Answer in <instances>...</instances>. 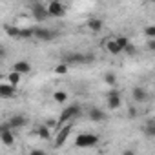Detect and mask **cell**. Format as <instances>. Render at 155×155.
I'll use <instances>...</instances> for the list:
<instances>
[{
  "mask_svg": "<svg viewBox=\"0 0 155 155\" xmlns=\"http://www.w3.org/2000/svg\"><path fill=\"white\" fill-rule=\"evenodd\" d=\"M79 113H81V106H79V104H69L68 108H64V110L60 111L58 120H57L58 128H60L62 124H66V122H71V119H73V117H77Z\"/></svg>",
  "mask_w": 155,
  "mask_h": 155,
  "instance_id": "6da1fadb",
  "label": "cell"
},
{
  "mask_svg": "<svg viewBox=\"0 0 155 155\" xmlns=\"http://www.w3.org/2000/svg\"><path fill=\"white\" fill-rule=\"evenodd\" d=\"M97 142H99V135H95V133H81L75 139V146L77 148H91Z\"/></svg>",
  "mask_w": 155,
  "mask_h": 155,
  "instance_id": "7a4b0ae2",
  "label": "cell"
},
{
  "mask_svg": "<svg viewBox=\"0 0 155 155\" xmlns=\"http://www.w3.org/2000/svg\"><path fill=\"white\" fill-rule=\"evenodd\" d=\"M91 60H93V55H84V53H77V51H69L64 55V62L68 66L69 64H86Z\"/></svg>",
  "mask_w": 155,
  "mask_h": 155,
  "instance_id": "3957f363",
  "label": "cell"
},
{
  "mask_svg": "<svg viewBox=\"0 0 155 155\" xmlns=\"http://www.w3.org/2000/svg\"><path fill=\"white\" fill-rule=\"evenodd\" d=\"M46 8H48V15H49V17L60 18V17L66 15V8H64V4L60 2V0H51Z\"/></svg>",
  "mask_w": 155,
  "mask_h": 155,
  "instance_id": "277c9868",
  "label": "cell"
},
{
  "mask_svg": "<svg viewBox=\"0 0 155 155\" xmlns=\"http://www.w3.org/2000/svg\"><path fill=\"white\" fill-rule=\"evenodd\" d=\"M71 130H73V126H71L69 122H66V124H62V126L58 128V133H57V137H55V148H60V146L68 140Z\"/></svg>",
  "mask_w": 155,
  "mask_h": 155,
  "instance_id": "5b68a950",
  "label": "cell"
},
{
  "mask_svg": "<svg viewBox=\"0 0 155 155\" xmlns=\"http://www.w3.org/2000/svg\"><path fill=\"white\" fill-rule=\"evenodd\" d=\"M31 15L37 22H44L49 15H48V8L42 6L40 2H33V8H31Z\"/></svg>",
  "mask_w": 155,
  "mask_h": 155,
  "instance_id": "8992f818",
  "label": "cell"
},
{
  "mask_svg": "<svg viewBox=\"0 0 155 155\" xmlns=\"http://www.w3.org/2000/svg\"><path fill=\"white\" fill-rule=\"evenodd\" d=\"M33 37L38 38V40H44V42H49L55 38V33L51 29H46V28H35L33 29Z\"/></svg>",
  "mask_w": 155,
  "mask_h": 155,
  "instance_id": "52a82bcc",
  "label": "cell"
},
{
  "mask_svg": "<svg viewBox=\"0 0 155 155\" xmlns=\"http://www.w3.org/2000/svg\"><path fill=\"white\" fill-rule=\"evenodd\" d=\"M120 104H122L120 93H119L117 90H111V91L108 93V108H110V110H117V108H120Z\"/></svg>",
  "mask_w": 155,
  "mask_h": 155,
  "instance_id": "ba28073f",
  "label": "cell"
},
{
  "mask_svg": "<svg viewBox=\"0 0 155 155\" xmlns=\"http://www.w3.org/2000/svg\"><path fill=\"white\" fill-rule=\"evenodd\" d=\"M13 97H15V86H11L9 82L0 84V99H13Z\"/></svg>",
  "mask_w": 155,
  "mask_h": 155,
  "instance_id": "9c48e42d",
  "label": "cell"
},
{
  "mask_svg": "<svg viewBox=\"0 0 155 155\" xmlns=\"http://www.w3.org/2000/svg\"><path fill=\"white\" fill-rule=\"evenodd\" d=\"M131 97H133L135 102H146L148 101V91L144 88H140V86H135L131 90Z\"/></svg>",
  "mask_w": 155,
  "mask_h": 155,
  "instance_id": "30bf717a",
  "label": "cell"
},
{
  "mask_svg": "<svg viewBox=\"0 0 155 155\" xmlns=\"http://www.w3.org/2000/svg\"><path fill=\"white\" fill-rule=\"evenodd\" d=\"M88 117H90V120H93V122H104V120L108 119L106 111H102V110H99V108L90 110V111H88Z\"/></svg>",
  "mask_w": 155,
  "mask_h": 155,
  "instance_id": "8fae6325",
  "label": "cell"
},
{
  "mask_svg": "<svg viewBox=\"0 0 155 155\" xmlns=\"http://www.w3.org/2000/svg\"><path fill=\"white\" fill-rule=\"evenodd\" d=\"M26 122H28V119H26L24 115H13V117L8 120V124H9L11 130H18V128H22V126H26Z\"/></svg>",
  "mask_w": 155,
  "mask_h": 155,
  "instance_id": "7c38bea8",
  "label": "cell"
},
{
  "mask_svg": "<svg viewBox=\"0 0 155 155\" xmlns=\"http://www.w3.org/2000/svg\"><path fill=\"white\" fill-rule=\"evenodd\" d=\"M13 71L20 73V75H28V73L31 71V64H29L28 60H18V62L13 64Z\"/></svg>",
  "mask_w": 155,
  "mask_h": 155,
  "instance_id": "4fadbf2b",
  "label": "cell"
},
{
  "mask_svg": "<svg viewBox=\"0 0 155 155\" xmlns=\"http://www.w3.org/2000/svg\"><path fill=\"white\" fill-rule=\"evenodd\" d=\"M86 26H88V29H90V31H93V33H99V31H102V28H104V22H102L101 18H90V20L86 22Z\"/></svg>",
  "mask_w": 155,
  "mask_h": 155,
  "instance_id": "5bb4252c",
  "label": "cell"
},
{
  "mask_svg": "<svg viewBox=\"0 0 155 155\" xmlns=\"http://www.w3.org/2000/svg\"><path fill=\"white\" fill-rule=\"evenodd\" d=\"M106 49H108V53H111V55H120V53H122V48L115 42V38H110V40L106 42Z\"/></svg>",
  "mask_w": 155,
  "mask_h": 155,
  "instance_id": "9a60e30c",
  "label": "cell"
},
{
  "mask_svg": "<svg viewBox=\"0 0 155 155\" xmlns=\"http://www.w3.org/2000/svg\"><path fill=\"white\" fill-rule=\"evenodd\" d=\"M37 135H38V139H42V140H49V139H51L49 126H48V124H40V126L37 128Z\"/></svg>",
  "mask_w": 155,
  "mask_h": 155,
  "instance_id": "2e32d148",
  "label": "cell"
},
{
  "mask_svg": "<svg viewBox=\"0 0 155 155\" xmlns=\"http://www.w3.org/2000/svg\"><path fill=\"white\" fill-rule=\"evenodd\" d=\"M0 140H2V144H6V146H11V144L15 142V135H13V131L8 130V131H4V133H0Z\"/></svg>",
  "mask_w": 155,
  "mask_h": 155,
  "instance_id": "e0dca14e",
  "label": "cell"
},
{
  "mask_svg": "<svg viewBox=\"0 0 155 155\" xmlns=\"http://www.w3.org/2000/svg\"><path fill=\"white\" fill-rule=\"evenodd\" d=\"M4 31H6V35H8L9 38H17V40H18V31H20V29H18L17 26L6 24V26H4Z\"/></svg>",
  "mask_w": 155,
  "mask_h": 155,
  "instance_id": "ac0fdd59",
  "label": "cell"
},
{
  "mask_svg": "<svg viewBox=\"0 0 155 155\" xmlns=\"http://www.w3.org/2000/svg\"><path fill=\"white\" fill-rule=\"evenodd\" d=\"M20 77H22L20 73H17V71H11V73L8 75V82H9L11 86H15V88H17V86L20 84Z\"/></svg>",
  "mask_w": 155,
  "mask_h": 155,
  "instance_id": "d6986e66",
  "label": "cell"
},
{
  "mask_svg": "<svg viewBox=\"0 0 155 155\" xmlns=\"http://www.w3.org/2000/svg\"><path fill=\"white\" fill-rule=\"evenodd\" d=\"M29 38H33V29L31 28H24V29L18 31V40H29Z\"/></svg>",
  "mask_w": 155,
  "mask_h": 155,
  "instance_id": "ffe728a7",
  "label": "cell"
},
{
  "mask_svg": "<svg viewBox=\"0 0 155 155\" xmlns=\"http://www.w3.org/2000/svg\"><path fill=\"white\" fill-rule=\"evenodd\" d=\"M104 82H106L108 86H115V84H117V75H115L113 71H108V73L104 75Z\"/></svg>",
  "mask_w": 155,
  "mask_h": 155,
  "instance_id": "44dd1931",
  "label": "cell"
},
{
  "mask_svg": "<svg viewBox=\"0 0 155 155\" xmlns=\"http://www.w3.org/2000/svg\"><path fill=\"white\" fill-rule=\"evenodd\" d=\"M53 101L58 102V104H64V102L68 101V93H66V91H55V93H53Z\"/></svg>",
  "mask_w": 155,
  "mask_h": 155,
  "instance_id": "7402d4cb",
  "label": "cell"
},
{
  "mask_svg": "<svg viewBox=\"0 0 155 155\" xmlns=\"http://www.w3.org/2000/svg\"><path fill=\"white\" fill-rule=\"evenodd\" d=\"M144 130H146V135H148V137H155V120L150 119V120L146 122V128H144Z\"/></svg>",
  "mask_w": 155,
  "mask_h": 155,
  "instance_id": "603a6c76",
  "label": "cell"
},
{
  "mask_svg": "<svg viewBox=\"0 0 155 155\" xmlns=\"http://www.w3.org/2000/svg\"><path fill=\"white\" fill-rule=\"evenodd\" d=\"M115 42H117V44H119V46L124 49V48L130 44V38H128L126 35H119V37H115Z\"/></svg>",
  "mask_w": 155,
  "mask_h": 155,
  "instance_id": "cb8c5ba5",
  "label": "cell"
},
{
  "mask_svg": "<svg viewBox=\"0 0 155 155\" xmlns=\"http://www.w3.org/2000/svg\"><path fill=\"white\" fill-rule=\"evenodd\" d=\"M68 69H69V68H68V64H66V62H60V64L55 68V73H57V75H66V73H68Z\"/></svg>",
  "mask_w": 155,
  "mask_h": 155,
  "instance_id": "d4e9b609",
  "label": "cell"
},
{
  "mask_svg": "<svg viewBox=\"0 0 155 155\" xmlns=\"http://www.w3.org/2000/svg\"><path fill=\"white\" fill-rule=\"evenodd\" d=\"M122 53H126V55H130V57H133V55L137 53V48H135V46H133V44L130 42V44H128V46H126V48L122 49Z\"/></svg>",
  "mask_w": 155,
  "mask_h": 155,
  "instance_id": "484cf974",
  "label": "cell"
},
{
  "mask_svg": "<svg viewBox=\"0 0 155 155\" xmlns=\"http://www.w3.org/2000/svg\"><path fill=\"white\" fill-rule=\"evenodd\" d=\"M144 35H146L148 38H153V37H155V28H153V26H148V28L144 29Z\"/></svg>",
  "mask_w": 155,
  "mask_h": 155,
  "instance_id": "4316f807",
  "label": "cell"
},
{
  "mask_svg": "<svg viewBox=\"0 0 155 155\" xmlns=\"http://www.w3.org/2000/svg\"><path fill=\"white\" fill-rule=\"evenodd\" d=\"M148 49H150V51L155 49V37H153V38H148Z\"/></svg>",
  "mask_w": 155,
  "mask_h": 155,
  "instance_id": "83f0119b",
  "label": "cell"
},
{
  "mask_svg": "<svg viewBox=\"0 0 155 155\" xmlns=\"http://www.w3.org/2000/svg\"><path fill=\"white\" fill-rule=\"evenodd\" d=\"M8 130H11L8 122H0V133H4V131H8Z\"/></svg>",
  "mask_w": 155,
  "mask_h": 155,
  "instance_id": "f1b7e54d",
  "label": "cell"
},
{
  "mask_svg": "<svg viewBox=\"0 0 155 155\" xmlns=\"http://www.w3.org/2000/svg\"><path fill=\"white\" fill-rule=\"evenodd\" d=\"M6 53H8V51H6V48L0 44V58H4V57H6Z\"/></svg>",
  "mask_w": 155,
  "mask_h": 155,
  "instance_id": "f546056e",
  "label": "cell"
},
{
  "mask_svg": "<svg viewBox=\"0 0 155 155\" xmlns=\"http://www.w3.org/2000/svg\"><path fill=\"white\" fill-rule=\"evenodd\" d=\"M137 115V110L135 108H130V117H135Z\"/></svg>",
  "mask_w": 155,
  "mask_h": 155,
  "instance_id": "4dcf8cb0",
  "label": "cell"
},
{
  "mask_svg": "<svg viewBox=\"0 0 155 155\" xmlns=\"http://www.w3.org/2000/svg\"><path fill=\"white\" fill-rule=\"evenodd\" d=\"M31 153H33V155H42L44 151H42V150H31Z\"/></svg>",
  "mask_w": 155,
  "mask_h": 155,
  "instance_id": "1f68e13d",
  "label": "cell"
},
{
  "mask_svg": "<svg viewBox=\"0 0 155 155\" xmlns=\"http://www.w3.org/2000/svg\"><path fill=\"white\" fill-rule=\"evenodd\" d=\"M29 2H38V0H29Z\"/></svg>",
  "mask_w": 155,
  "mask_h": 155,
  "instance_id": "d6a6232c",
  "label": "cell"
}]
</instances>
